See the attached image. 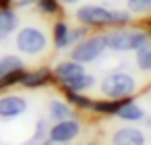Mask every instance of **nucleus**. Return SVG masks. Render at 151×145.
<instances>
[{
    "instance_id": "nucleus-11",
    "label": "nucleus",
    "mask_w": 151,
    "mask_h": 145,
    "mask_svg": "<svg viewBox=\"0 0 151 145\" xmlns=\"http://www.w3.org/2000/svg\"><path fill=\"white\" fill-rule=\"evenodd\" d=\"M116 114H118L122 120H130V122H137V120L143 118V110H141V106H137V104H122V106L116 110Z\"/></svg>"
},
{
    "instance_id": "nucleus-9",
    "label": "nucleus",
    "mask_w": 151,
    "mask_h": 145,
    "mask_svg": "<svg viewBox=\"0 0 151 145\" xmlns=\"http://www.w3.org/2000/svg\"><path fill=\"white\" fill-rule=\"evenodd\" d=\"M54 75H56L62 83H66V81H70V79H75V77H79V75H85V69H83V64L77 62V60H66V62H62V64H58V66L54 69Z\"/></svg>"
},
{
    "instance_id": "nucleus-19",
    "label": "nucleus",
    "mask_w": 151,
    "mask_h": 145,
    "mask_svg": "<svg viewBox=\"0 0 151 145\" xmlns=\"http://www.w3.org/2000/svg\"><path fill=\"white\" fill-rule=\"evenodd\" d=\"M120 100H114V102H93V110L97 112H116L120 108Z\"/></svg>"
},
{
    "instance_id": "nucleus-22",
    "label": "nucleus",
    "mask_w": 151,
    "mask_h": 145,
    "mask_svg": "<svg viewBox=\"0 0 151 145\" xmlns=\"http://www.w3.org/2000/svg\"><path fill=\"white\" fill-rule=\"evenodd\" d=\"M83 33H85L83 29H77V31H68V44H70V42H77L79 38H83Z\"/></svg>"
},
{
    "instance_id": "nucleus-7",
    "label": "nucleus",
    "mask_w": 151,
    "mask_h": 145,
    "mask_svg": "<svg viewBox=\"0 0 151 145\" xmlns=\"http://www.w3.org/2000/svg\"><path fill=\"white\" fill-rule=\"evenodd\" d=\"M112 145H145V135L137 126H124L114 131Z\"/></svg>"
},
{
    "instance_id": "nucleus-15",
    "label": "nucleus",
    "mask_w": 151,
    "mask_h": 145,
    "mask_svg": "<svg viewBox=\"0 0 151 145\" xmlns=\"http://www.w3.org/2000/svg\"><path fill=\"white\" fill-rule=\"evenodd\" d=\"M54 42L58 48H64L68 46V29L64 23H56V29H54Z\"/></svg>"
},
{
    "instance_id": "nucleus-3",
    "label": "nucleus",
    "mask_w": 151,
    "mask_h": 145,
    "mask_svg": "<svg viewBox=\"0 0 151 145\" xmlns=\"http://www.w3.org/2000/svg\"><path fill=\"white\" fill-rule=\"evenodd\" d=\"M134 87H137L134 79L126 73H112L101 81V91L110 100H124L134 93Z\"/></svg>"
},
{
    "instance_id": "nucleus-12",
    "label": "nucleus",
    "mask_w": 151,
    "mask_h": 145,
    "mask_svg": "<svg viewBox=\"0 0 151 145\" xmlns=\"http://www.w3.org/2000/svg\"><path fill=\"white\" fill-rule=\"evenodd\" d=\"M91 83H93V77L85 73V75H79V77H75V79L66 81L64 87H66L68 91H83V89H87Z\"/></svg>"
},
{
    "instance_id": "nucleus-16",
    "label": "nucleus",
    "mask_w": 151,
    "mask_h": 145,
    "mask_svg": "<svg viewBox=\"0 0 151 145\" xmlns=\"http://www.w3.org/2000/svg\"><path fill=\"white\" fill-rule=\"evenodd\" d=\"M48 79V73L46 71H35V73H29V75H23V83L27 87H33V85H42L44 81Z\"/></svg>"
},
{
    "instance_id": "nucleus-4",
    "label": "nucleus",
    "mask_w": 151,
    "mask_h": 145,
    "mask_svg": "<svg viewBox=\"0 0 151 145\" xmlns=\"http://www.w3.org/2000/svg\"><path fill=\"white\" fill-rule=\"evenodd\" d=\"M106 50V35H95L89 40H81L75 50H73V60L77 62H93L95 58H99V54Z\"/></svg>"
},
{
    "instance_id": "nucleus-2",
    "label": "nucleus",
    "mask_w": 151,
    "mask_h": 145,
    "mask_svg": "<svg viewBox=\"0 0 151 145\" xmlns=\"http://www.w3.org/2000/svg\"><path fill=\"white\" fill-rule=\"evenodd\" d=\"M151 44V35L145 31H112L106 35V48H112L116 52H126V50H139L143 46Z\"/></svg>"
},
{
    "instance_id": "nucleus-13",
    "label": "nucleus",
    "mask_w": 151,
    "mask_h": 145,
    "mask_svg": "<svg viewBox=\"0 0 151 145\" xmlns=\"http://www.w3.org/2000/svg\"><path fill=\"white\" fill-rule=\"evenodd\" d=\"M23 69V62L21 58H15V56H4V58H0V77H4L13 71H19Z\"/></svg>"
},
{
    "instance_id": "nucleus-5",
    "label": "nucleus",
    "mask_w": 151,
    "mask_h": 145,
    "mask_svg": "<svg viewBox=\"0 0 151 145\" xmlns=\"http://www.w3.org/2000/svg\"><path fill=\"white\" fill-rule=\"evenodd\" d=\"M17 48L25 54H40L46 48V35L35 27H25L17 33Z\"/></svg>"
},
{
    "instance_id": "nucleus-24",
    "label": "nucleus",
    "mask_w": 151,
    "mask_h": 145,
    "mask_svg": "<svg viewBox=\"0 0 151 145\" xmlns=\"http://www.w3.org/2000/svg\"><path fill=\"white\" fill-rule=\"evenodd\" d=\"M62 2H66V4H75V2H79V0H62Z\"/></svg>"
},
{
    "instance_id": "nucleus-23",
    "label": "nucleus",
    "mask_w": 151,
    "mask_h": 145,
    "mask_svg": "<svg viewBox=\"0 0 151 145\" xmlns=\"http://www.w3.org/2000/svg\"><path fill=\"white\" fill-rule=\"evenodd\" d=\"M44 145H64V143H58V141H54V139H50V141H46Z\"/></svg>"
},
{
    "instance_id": "nucleus-21",
    "label": "nucleus",
    "mask_w": 151,
    "mask_h": 145,
    "mask_svg": "<svg viewBox=\"0 0 151 145\" xmlns=\"http://www.w3.org/2000/svg\"><path fill=\"white\" fill-rule=\"evenodd\" d=\"M40 9L44 13H56L58 11V4L54 2V0H40Z\"/></svg>"
},
{
    "instance_id": "nucleus-8",
    "label": "nucleus",
    "mask_w": 151,
    "mask_h": 145,
    "mask_svg": "<svg viewBox=\"0 0 151 145\" xmlns=\"http://www.w3.org/2000/svg\"><path fill=\"white\" fill-rule=\"evenodd\" d=\"M27 108V102L19 95H4L0 97V116L2 118H13V116H19L23 114Z\"/></svg>"
},
{
    "instance_id": "nucleus-17",
    "label": "nucleus",
    "mask_w": 151,
    "mask_h": 145,
    "mask_svg": "<svg viewBox=\"0 0 151 145\" xmlns=\"http://www.w3.org/2000/svg\"><path fill=\"white\" fill-rule=\"evenodd\" d=\"M50 114H52V118H68V114H70V108L64 104V102H50Z\"/></svg>"
},
{
    "instance_id": "nucleus-18",
    "label": "nucleus",
    "mask_w": 151,
    "mask_h": 145,
    "mask_svg": "<svg viewBox=\"0 0 151 145\" xmlns=\"http://www.w3.org/2000/svg\"><path fill=\"white\" fill-rule=\"evenodd\" d=\"M128 9L130 13H137V15L151 13V0H128Z\"/></svg>"
},
{
    "instance_id": "nucleus-1",
    "label": "nucleus",
    "mask_w": 151,
    "mask_h": 145,
    "mask_svg": "<svg viewBox=\"0 0 151 145\" xmlns=\"http://www.w3.org/2000/svg\"><path fill=\"white\" fill-rule=\"evenodd\" d=\"M77 19L83 25H118V23L130 21L128 13L110 11L104 6H81L77 11Z\"/></svg>"
},
{
    "instance_id": "nucleus-10",
    "label": "nucleus",
    "mask_w": 151,
    "mask_h": 145,
    "mask_svg": "<svg viewBox=\"0 0 151 145\" xmlns=\"http://www.w3.org/2000/svg\"><path fill=\"white\" fill-rule=\"evenodd\" d=\"M15 27H17V15L13 11L2 9L0 11V40H4Z\"/></svg>"
},
{
    "instance_id": "nucleus-20",
    "label": "nucleus",
    "mask_w": 151,
    "mask_h": 145,
    "mask_svg": "<svg viewBox=\"0 0 151 145\" xmlns=\"http://www.w3.org/2000/svg\"><path fill=\"white\" fill-rule=\"evenodd\" d=\"M66 97H68L75 106H81V108H89V106H93V102H91L89 97H83V95H79L77 91H68V89H66Z\"/></svg>"
},
{
    "instance_id": "nucleus-6",
    "label": "nucleus",
    "mask_w": 151,
    "mask_h": 145,
    "mask_svg": "<svg viewBox=\"0 0 151 145\" xmlns=\"http://www.w3.org/2000/svg\"><path fill=\"white\" fill-rule=\"evenodd\" d=\"M79 131H81V126H79L77 120H66V118H62L58 124H54V126L50 128V139H54V141H58V143H68L70 139H75V137L79 135Z\"/></svg>"
},
{
    "instance_id": "nucleus-14",
    "label": "nucleus",
    "mask_w": 151,
    "mask_h": 145,
    "mask_svg": "<svg viewBox=\"0 0 151 145\" xmlns=\"http://www.w3.org/2000/svg\"><path fill=\"white\" fill-rule=\"evenodd\" d=\"M137 66L141 71H151V44L137 50Z\"/></svg>"
}]
</instances>
